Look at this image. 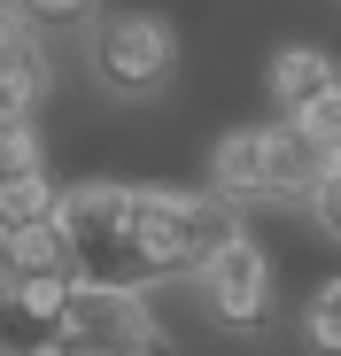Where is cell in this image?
Returning <instances> with one entry per match:
<instances>
[{
    "label": "cell",
    "mask_w": 341,
    "mask_h": 356,
    "mask_svg": "<svg viewBox=\"0 0 341 356\" xmlns=\"http://www.w3.org/2000/svg\"><path fill=\"white\" fill-rule=\"evenodd\" d=\"M125 225L155 279H194L241 232L233 194H179V186H125Z\"/></svg>",
    "instance_id": "cell-1"
},
{
    "label": "cell",
    "mask_w": 341,
    "mask_h": 356,
    "mask_svg": "<svg viewBox=\"0 0 341 356\" xmlns=\"http://www.w3.org/2000/svg\"><path fill=\"white\" fill-rule=\"evenodd\" d=\"M209 170H217V194H233V202H248V194L256 202H310L341 170V155H333V140H303L279 116V124H256V132H225Z\"/></svg>",
    "instance_id": "cell-2"
},
{
    "label": "cell",
    "mask_w": 341,
    "mask_h": 356,
    "mask_svg": "<svg viewBox=\"0 0 341 356\" xmlns=\"http://www.w3.org/2000/svg\"><path fill=\"white\" fill-rule=\"evenodd\" d=\"M170 63H179V39H170V24L155 8H117V16L101 24V39H93V78L117 93V101L163 93Z\"/></svg>",
    "instance_id": "cell-3"
},
{
    "label": "cell",
    "mask_w": 341,
    "mask_h": 356,
    "mask_svg": "<svg viewBox=\"0 0 341 356\" xmlns=\"http://www.w3.org/2000/svg\"><path fill=\"white\" fill-rule=\"evenodd\" d=\"M148 310L132 286H70L63 318H54L47 356H140L148 348Z\"/></svg>",
    "instance_id": "cell-4"
},
{
    "label": "cell",
    "mask_w": 341,
    "mask_h": 356,
    "mask_svg": "<svg viewBox=\"0 0 341 356\" xmlns=\"http://www.w3.org/2000/svg\"><path fill=\"white\" fill-rule=\"evenodd\" d=\"M194 279H202V302H209L217 325H233V333H256V325H264V286H271V271H264V256H256L248 232H233Z\"/></svg>",
    "instance_id": "cell-5"
},
{
    "label": "cell",
    "mask_w": 341,
    "mask_h": 356,
    "mask_svg": "<svg viewBox=\"0 0 341 356\" xmlns=\"http://www.w3.org/2000/svg\"><path fill=\"white\" fill-rule=\"evenodd\" d=\"M341 78H333V63L318 47H287V54H271V101H279V116L287 108H303V101H318V93H333Z\"/></svg>",
    "instance_id": "cell-6"
},
{
    "label": "cell",
    "mask_w": 341,
    "mask_h": 356,
    "mask_svg": "<svg viewBox=\"0 0 341 356\" xmlns=\"http://www.w3.org/2000/svg\"><path fill=\"white\" fill-rule=\"evenodd\" d=\"M0 78L47 86V47H39V31H31V16L16 8V0H0Z\"/></svg>",
    "instance_id": "cell-7"
},
{
    "label": "cell",
    "mask_w": 341,
    "mask_h": 356,
    "mask_svg": "<svg viewBox=\"0 0 341 356\" xmlns=\"http://www.w3.org/2000/svg\"><path fill=\"white\" fill-rule=\"evenodd\" d=\"M54 202H63V186H54L47 170H24V178H0V232L16 225H47Z\"/></svg>",
    "instance_id": "cell-8"
},
{
    "label": "cell",
    "mask_w": 341,
    "mask_h": 356,
    "mask_svg": "<svg viewBox=\"0 0 341 356\" xmlns=\"http://www.w3.org/2000/svg\"><path fill=\"white\" fill-rule=\"evenodd\" d=\"M47 341H54V318L31 310L16 286H0V356H47Z\"/></svg>",
    "instance_id": "cell-9"
},
{
    "label": "cell",
    "mask_w": 341,
    "mask_h": 356,
    "mask_svg": "<svg viewBox=\"0 0 341 356\" xmlns=\"http://www.w3.org/2000/svg\"><path fill=\"white\" fill-rule=\"evenodd\" d=\"M303 341H310V356H341V286H318V294H310Z\"/></svg>",
    "instance_id": "cell-10"
},
{
    "label": "cell",
    "mask_w": 341,
    "mask_h": 356,
    "mask_svg": "<svg viewBox=\"0 0 341 356\" xmlns=\"http://www.w3.org/2000/svg\"><path fill=\"white\" fill-rule=\"evenodd\" d=\"M24 170H47V147H39V132H31V116L0 124V178H24Z\"/></svg>",
    "instance_id": "cell-11"
},
{
    "label": "cell",
    "mask_w": 341,
    "mask_h": 356,
    "mask_svg": "<svg viewBox=\"0 0 341 356\" xmlns=\"http://www.w3.org/2000/svg\"><path fill=\"white\" fill-rule=\"evenodd\" d=\"M287 124H295L303 140H333V132H341V86L318 93V101H303V108H287Z\"/></svg>",
    "instance_id": "cell-12"
},
{
    "label": "cell",
    "mask_w": 341,
    "mask_h": 356,
    "mask_svg": "<svg viewBox=\"0 0 341 356\" xmlns=\"http://www.w3.org/2000/svg\"><path fill=\"white\" fill-rule=\"evenodd\" d=\"M39 93H47V86H31V78H0V124L31 116V108H39Z\"/></svg>",
    "instance_id": "cell-13"
},
{
    "label": "cell",
    "mask_w": 341,
    "mask_h": 356,
    "mask_svg": "<svg viewBox=\"0 0 341 356\" xmlns=\"http://www.w3.org/2000/svg\"><path fill=\"white\" fill-rule=\"evenodd\" d=\"M16 8H31V24H78L93 0H16Z\"/></svg>",
    "instance_id": "cell-14"
}]
</instances>
